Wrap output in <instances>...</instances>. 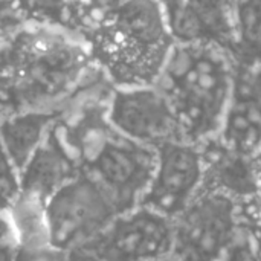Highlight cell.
Instances as JSON below:
<instances>
[{"instance_id":"cell-20","label":"cell","mask_w":261,"mask_h":261,"mask_svg":"<svg viewBox=\"0 0 261 261\" xmlns=\"http://www.w3.org/2000/svg\"><path fill=\"white\" fill-rule=\"evenodd\" d=\"M219 261H261L249 232L242 228L237 239Z\"/></svg>"},{"instance_id":"cell-22","label":"cell","mask_w":261,"mask_h":261,"mask_svg":"<svg viewBox=\"0 0 261 261\" xmlns=\"http://www.w3.org/2000/svg\"><path fill=\"white\" fill-rule=\"evenodd\" d=\"M15 260H17L15 242L0 240V261H15Z\"/></svg>"},{"instance_id":"cell-15","label":"cell","mask_w":261,"mask_h":261,"mask_svg":"<svg viewBox=\"0 0 261 261\" xmlns=\"http://www.w3.org/2000/svg\"><path fill=\"white\" fill-rule=\"evenodd\" d=\"M24 21L81 34L89 28L84 5L72 0H17Z\"/></svg>"},{"instance_id":"cell-14","label":"cell","mask_w":261,"mask_h":261,"mask_svg":"<svg viewBox=\"0 0 261 261\" xmlns=\"http://www.w3.org/2000/svg\"><path fill=\"white\" fill-rule=\"evenodd\" d=\"M15 242L26 252H40L50 248L46 200L21 191L8 210Z\"/></svg>"},{"instance_id":"cell-11","label":"cell","mask_w":261,"mask_h":261,"mask_svg":"<svg viewBox=\"0 0 261 261\" xmlns=\"http://www.w3.org/2000/svg\"><path fill=\"white\" fill-rule=\"evenodd\" d=\"M200 148L205 174L199 193H222L237 202L248 200L260 193L254 158L226 148L217 136L202 144Z\"/></svg>"},{"instance_id":"cell-1","label":"cell","mask_w":261,"mask_h":261,"mask_svg":"<svg viewBox=\"0 0 261 261\" xmlns=\"http://www.w3.org/2000/svg\"><path fill=\"white\" fill-rule=\"evenodd\" d=\"M90 49L76 34L23 26L0 44V121L69 102L90 72Z\"/></svg>"},{"instance_id":"cell-24","label":"cell","mask_w":261,"mask_h":261,"mask_svg":"<svg viewBox=\"0 0 261 261\" xmlns=\"http://www.w3.org/2000/svg\"><path fill=\"white\" fill-rule=\"evenodd\" d=\"M254 162H255V168H257V174H258V182H260V193H261V151L254 156Z\"/></svg>"},{"instance_id":"cell-2","label":"cell","mask_w":261,"mask_h":261,"mask_svg":"<svg viewBox=\"0 0 261 261\" xmlns=\"http://www.w3.org/2000/svg\"><path fill=\"white\" fill-rule=\"evenodd\" d=\"M234 55L213 43H174L154 86L168 99L180 141L202 145L220 132L232 99Z\"/></svg>"},{"instance_id":"cell-8","label":"cell","mask_w":261,"mask_h":261,"mask_svg":"<svg viewBox=\"0 0 261 261\" xmlns=\"http://www.w3.org/2000/svg\"><path fill=\"white\" fill-rule=\"evenodd\" d=\"M154 148L156 170L138 206L176 219L200 191L205 174L203 153L200 145L185 141H167Z\"/></svg>"},{"instance_id":"cell-26","label":"cell","mask_w":261,"mask_h":261,"mask_svg":"<svg viewBox=\"0 0 261 261\" xmlns=\"http://www.w3.org/2000/svg\"><path fill=\"white\" fill-rule=\"evenodd\" d=\"M72 2H80V3H83V2H87V0H72Z\"/></svg>"},{"instance_id":"cell-4","label":"cell","mask_w":261,"mask_h":261,"mask_svg":"<svg viewBox=\"0 0 261 261\" xmlns=\"http://www.w3.org/2000/svg\"><path fill=\"white\" fill-rule=\"evenodd\" d=\"M107 110L109 106L89 104L76 122L60 121V127L80 161L81 171L106 190L118 214H122L139 205L153 179L158 154L154 147L113 128L106 118Z\"/></svg>"},{"instance_id":"cell-16","label":"cell","mask_w":261,"mask_h":261,"mask_svg":"<svg viewBox=\"0 0 261 261\" xmlns=\"http://www.w3.org/2000/svg\"><path fill=\"white\" fill-rule=\"evenodd\" d=\"M234 58L261 64V0H236Z\"/></svg>"},{"instance_id":"cell-9","label":"cell","mask_w":261,"mask_h":261,"mask_svg":"<svg viewBox=\"0 0 261 261\" xmlns=\"http://www.w3.org/2000/svg\"><path fill=\"white\" fill-rule=\"evenodd\" d=\"M107 119L119 133L150 147L180 141L176 115L154 84L118 87L112 93Z\"/></svg>"},{"instance_id":"cell-17","label":"cell","mask_w":261,"mask_h":261,"mask_svg":"<svg viewBox=\"0 0 261 261\" xmlns=\"http://www.w3.org/2000/svg\"><path fill=\"white\" fill-rule=\"evenodd\" d=\"M188 3L200 17L210 43L225 47L234 55L236 0H188Z\"/></svg>"},{"instance_id":"cell-3","label":"cell","mask_w":261,"mask_h":261,"mask_svg":"<svg viewBox=\"0 0 261 261\" xmlns=\"http://www.w3.org/2000/svg\"><path fill=\"white\" fill-rule=\"evenodd\" d=\"M83 37L92 58L119 87L154 84L174 46L159 0H124Z\"/></svg>"},{"instance_id":"cell-23","label":"cell","mask_w":261,"mask_h":261,"mask_svg":"<svg viewBox=\"0 0 261 261\" xmlns=\"http://www.w3.org/2000/svg\"><path fill=\"white\" fill-rule=\"evenodd\" d=\"M67 261H102L96 257H93L92 254L83 251V249H75V251H70V255H69V260Z\"/></svg>"},{"instance_id":"cell-19","label":"cell","mask_w":261,"mask_h":261,"mask_svg":"<svg viewBox=\"0 0 261 261\" xmlns=\"http://www.w3.org/2000/svg\"><path fill=\"white\" fill-rule=\"evenodd\" d=\"M24 18L17 0H0V44L23 28Z\"/></svg>"},{"instance_id":"cell-13","label":"cell","mask_w":261,"mask_h":261,"mask_svg":"<svg viewBox=\"0 0 261 261\" xmlns=\"http://www.w3.org/2000/svg\"><path fill=\"white\" fill-rule=\"evenodd\" d=\"M64 110H29L0 121V141L18 171L24 168L49 127Z\"/></svg>"},{"instance_id":"cell-10","label":"cell","mask_w":261,"mask_h":261,"mask_svg":"<svg viewBox=\"0 0 261 261\" xmlns=\"http://www.w3.org/2000/svg\"><path fill=\"white\" fill-rule=\"evenodd\" d=\"M20 173L21 191L44 200L81 173L80 161L66 142L58 119Z\"/></svg>"},{"instance_id":"cell-12","label":"cell","mask_w":261,"mask_h":261,"mask_svg":"<svg viewBox=\"0 0 261 261\" xmlns=\"http://www.w3.org/2000/svg\"><path fill=\"white\" fill-rule=\"evenodd\" d=\"M219 141L229 150L254 158L261 151V95L232 93Z\"/></svg>"},{"instance_id":"cell-5","label":"cell","mask_w":261,"mask_h":261,"mask_svg":"<svg viewBox=\"0 0 261 261\" xmlns=\"http://www.w3.org/2000/svg\"><path fill=\"white\" fill-rule=\"evenodd\" d=\"M46 216L50 248L75 251L107 228L118 211L106 190L81 171L46 200Z\"/></svg>"},{"instance_id":"cell-21","label":"cell","mask_w":261,"mask_h":261,"mask_svg":"<svg viewBox=\"0 0 261 261\" xmlns=\"http://www.w3.org/2000/svg\"><path fill=\"white\" fill-rule=\"evenodd\" d=\"M6 211H0V240H9V242H15L14 237V231H12V225L9 220V216H5Z\"/></svg>"},{"instance_id":"cell-25","label":"cell","mask_w":261,"mask_h":261,"mask_svg":"<svg viewBox=\"0 0 261 261\" xmlns=\"http://www.w3.org/2000/svg\"><path fill=\"white\" fill-rule=\"evenodd\" d=\"M162 261H177L176 258H173V257H170V258H165V260H162Z\"/></svg>"},{"instance_id":"cell-18","label":"cell","mask_w":261,"mask_h":261,"mask_svg":"<svg viewBox=\"0 0 261 261\" xmlns=\"http://www.w3.org/2000/svg\"><path fill=\"white\" fill-rule=\"evenodd\" d=\"M17 168L12 164L8 151L0 141V211H6L21 193V182L17 176Z\"/></svg>"},{"instance_id":"cell-7","label":"cell","mask_w":261,"mask_h":261,"mask_svg":"<svg viewBox=\"0 0 261 261\" xmlns=\"http://www.w3.org/2000/svg\"><path fill=\"white\" fill-rule=\"evenodd\" d=\"M174 246V219L145 206L118 214L80 249L102 261H162Z\"/></svg>"},{"instance_id":"cell-6","label":"cell","mask_w":261,"mask_h":261,"mask_svg":"<svg viewBox=\"0 0 261 261\" xmlns=\"http://www.w3.org/2000/svg\"><path fill=\"white\" fill-rule=\"evenodd\" d=\"M242 231L239 202L222 193H199L174 219L177 261H219Z\"/></svg>"}]
</instances>
